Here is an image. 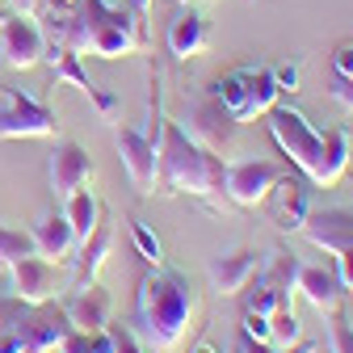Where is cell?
Returning a JSON list of instances; mask_svg holds the SVG:
<instances>
[{
  "label": "cell",
  "instance_id": "obj_1",
  "mask_svg": "<svg viewBox=\"0 0 353 353\" xmlns=\"http://www.w3.org/2000/svg\"><path fill=\"white\" fill-rule=\"evenodd\" d=\"M38 21H47V42L80 59H122L148 51V21L130 13L126 0H80L76 9H47Z\"/></svg>",
  "mask_w": 353,
  "mask_h": 353
},
{
  "label": "cell",
  "instance_id": "obj_2",
  "mask_svg": "<svg viewBox=\"0 0 353 353\" xmlns=\"http://www.w3.org/2000/svg\"><path fill=\"white\" fill-rule=\"evenodd\" d=\"M198 316L194 282L181 270L152 265V274L135 290V312H130V332L139 336L148 353H176L185 345Z\"/></svg>",
  "mask_w": 353,
  "mask_h": 353
},
{
  "label": "cell",
  "instance_id": "obj_3",
  "mask_svg": "<svg viewBox=\"0 0 353 353\" xmlns=\"http://www.w3.org/2000/svg\"><path fill=\"white\" fill-rule=\"evenodd\" d=\"M265 122H270V135L282 148V156L312 185L328 190V185H336L341 176L349 172V148H353V130L349 126H332L324 135V130H316L290 105H274L270 114H265Z\"/></svg>",
  "mask_w": 353,
  "mask_h": 353
},
{
  "label": "cell",
  "instance_id": "obj_4",
  "mask_svg": "<svg viewBox=\"0 0 353 353\" xmlns=\"http://www.w3.org/2000/svg\"><path fill=\"white\" fill-rule=\"evenodd\" d=\"M156 148H160V176H156V190L160 194H185V198H198L214 210H223V156L194 143L181 126L172 118H160V135H156Z\"/></svg>",
  "mask_w": 353,
  "mask_h": 353
},
{
  "label": "cell",
  "instance_id": "obj_5",
  "mask_svg": "<svg viewBox=\"0 0 353 353\" xmlns=\"http://www.w3.org/2000/svg\"><path fill=\"white\" fill-rule=\"evenodd\" d=\"M210 97L223 105L240 126H248V122H256V118L270 114L282 93H278L270 68H236V72L219 76L210 84Z\"/></svg>",
  "mask_w": 353,
  "mask_h": 353
},
{
  "label": "cell",
  "instance_id": "obj_6",
  "mask_svg": "<svg viewBox=\"0 0 353 353\" xmlns=\"http://www.w3.org/2000/svg\"><path fill=\"white\" fill-rule=\"evenodd\" d=\"M0 139H55L59 135V114L42 105L26 88L0 84Z\"/></svg>",
  "mask_w": 353,
  "mask_h": 353
},
{
  "label": "cell",
  "instance_id": "obj_7",
  "mask_svg": "<svg viewBox=\"0 0 353 353\" xmlns=\"http://www.w3.org/2000/svg\"><path fill=\"white\" fill-rule=\"evenodd\" d=\"M5 307L13 312V303H5ZM17 307H21V312H13V320L5 324V332H13V336L21 341V353H55V349L76 332L63 307H55V312L26 307V303H17Z\"/></svg>",
  "mask_w": 353,
  "mask_h": 353
},
{
  "label": "cell",
  "instance_id": "obj_8",
  "mask_svg": "<svg viewBox=\"0 0 353 353\" xmlns=\"http://www.w3.org/2000/svg\"><path fill=\"white\" fill-rule=\"evenodd\" d=\"M176 126H181L194 143H202L210 152H228L236 143V130H240V122L219 105L210 93H194L185 101V114L176 118Z\"/></svg>",
  "mask_w": 353,
  "mask_h": 353
},
{
  "label": "cell",
  "instance_id": "obj_9",
  "mask_svg": "<svg viewBox=\"0 0 353 353\" xmlns=\"http://www.w3.org/2000/svg\"><path fill=\"white\" fill-rule=\"evenodd\" d=\"M114 148L118 160L130 176V185L139 194H156V176H160V148L148 130L130 126V122H114Z\"/></svg>",
  "mask_w": 353,
  "mask_h": 353
},
{
  "label": "cell",
  "instance_id": "obj_10",
  "mask_svg": "<svg viewBox=\"0 0 353 353\" xmlns=\"http://www.w3.org/2000/svg\"><path fill=\"white\" fill-rule=\"evenodd\" d=\"M9 290L26 307H47V303H55V294H59V270H55V261L38 256V252L9 261Z\"/></svg>",
  "mask_w": 353,
  "mask_h": 353
},
{
  "label": "cell",
  "instance_id": "obj_11",
  "mask_svg": "<svg viewBox=\"0 0 353 353\" xmlns=\"http://www.w3.org/2000/svg\"><path fill=\"white\" fill-rule=\"evenodd\" d=\"M278 176H282V168L270 160H228L223 164V198L232 206H261Z\"/></svg>",
  "mask_w": 353,
  "mask_h": 353
},
{
  "label": "cell",
  "instance_id": "obj_12",
  "mask_svg": "<svg viewBox=\"0 0 353 353\" xmlns=\"http://www.w3.org/2000/svg\"><path fill=\"white\" fill-rule=\"evenodd\" d=\"M0 55H5V63L17 68V72L38 68L42 55H47V30L38 26V17L9 13V21L0 26Z\"/></svg>",
  "mask_w": 353,
  "mask_h": 353
},
{
  "label": "cell",
  "instance_id": "obj_13",
  "mask_svg": "<svg viewBox=\"0 0 353 353\" xmlns=\"http://www.w3.org/2000/svg\"><path fill=\"white\" fill-rule=\"evenodd\" d=\"M265 214H270V223L278 228V232H303V223H307V214H312V190H307V181H299V176H290V172H282L278 181H274V190L265 194Z\"/></svg>",
  "mask_w": 353,
  "mask_h": 353
},
{
  "label": "cell",
  "instance_id": "obj_14",
  "mask_svg": "<svg viewBox=\"0 0 353 353\" xmlns=\"http://www.w3.org/2000/svg\"><path fill=\"white\" fill-rule=\"evenodd\" d=\"M93 176H97V164L80 143H72V139L55 143V152H51V194L59 202H68L76 190H88Z\"/></svg>",
  "mask_w": 353,
  "mask_h": 353
},
{
  "label": "cell",
  "instance_id": "obj_15",
  "mask_svg": "<svg viewBox=\"0 0 353 353\" xmlns=\"http://www.w3.org/2000/svg\"><path fill=\"white\" fill-rule=\"evenodd\" d=\"M303 236H307V244H316L328 256L353 248V210H345V206L312 210V214H307V223H303Z\"/></svg>",
  "mask_w": 353,
  "mask_h": 353
},
{
  "label": "cell",
  "instance_id": "obj_16",
  "mask_svg": "<svg viewBox=\"0 0 353 353\" xmlns=\"http://www.w3.org/2000/svg\"><path fill=\"white\" fill-rule=\"evenodd\" d=\"M63 312H68V320H72L76 332H105V328L114 324V294H110L101 282L80 286V290L68 294Z\"/></svg>",
  "mask_w": 353,
  "mask_h": 353
},
{
  "label": "cell",
  "instance_id": "obj_17",
  "mask_svg": "<svg viewBox=\"0 0 353 353\" xmlns=\"http://www.w3.org/2000/svg\"><path fill=\"white\" fill-rule=\"evenodd\" d=\"M261 270V252L256 248H232V252H219L210 256L206 265V278H210V290L219 294H240Z\"/></svg>",
  "mask_w": 353,
  "mask_h": 353
},
{
  "label": "cell",
  "instance_id": "obj_18",
  "mask_svg": "<svg viewBox=\"0 0 353 353\" xmlns=\"http://www.w3.org/2000/svg\"><path fill=\"white\" fill-rule=\"evenodd\" d=\"M110 248H114V219H110V214H101L97 232L88 236L84 244H76V252H72V261H76V265H72V290L93 286V282H97V274L105 270Z\"/></svg>",
  "mask_w": 353,
  "mask_h": 353
},
{
  "label": "cell",
  "instance_id": "obj_19",
  "mask_svg": "<svg viewBox=\"0 0 353 353\" xmlns=\"http://www.w3.org/2000/svg\"><path fill=\"white\" fill-rule=\"evenodd\" d=\"M299 294L312 303L320 316L341 312L345 286H341V278H336V265H332V261H324V265H307V261H303V270H299Z\"/></svg>",
  "mask_w": 353,
  "mask_h": 353
},
{
  "label": "cell",
  "instance_id": "obj_20",
  "mask_svg": "<svg viewBox=\"0 0 353 353\" xmlns=\"http://www.w3.org/2000/svg\"><path fill=\"white\" fill-rule=\"evenodd\" d=\"M299 270H303V261H299L290 248H274V252H265V256H261L256 278L278 294V307H294V294H299Z\"/></svg>",
  "mask_w": 353,
  "mask_h": 353
},
{
  "label": "cell",
  "instance_id": "obj_21",
  "mask_svg": "<svg viewBox=\"0 0 353 353\" xmlns=\"http://www.w3.org/2000/svg\"><path fill=\"white\" fill-rule=\"evenodd\" d=\"M30 236H34V248H38V256H47V261H72V252H76V236H72V223H68V214L63 210H47L38 219V223L30 228Z\"/></svg>",
  "mask_w": 353,
  "mask_h": 353
},
{
  "label": "cell",
  "instance_id": "obj_22",
  "mask_svg": "<svg viewBox=\"0 0 353 353\" xmlns=\"http://www.w3.org/2000/svg\"><path fill=\"white\" fill-rule=\"evenodd\" d=\"M210 47V26L198 9H181L168 21V51L172 59H198Z\"/></svg>",
  "mask_w": 353,
  "mask_h": 353
},
{
  "label": "cell",
  "instance_id": "obj_23",
  "mask_svg": "<svg viewBox=\"0 0 353 353\" xmlns=\"http://www.w3.org/2000/svg\"><path fill=\"white\" fill-rule=\"evenodd\" d=\"M63 214H68V223H72V236H76V244H84L88 236L97 232V223H101V202H97V194L93 190H76L63 206H59Z\"/></svg>",
  "mask_w": 353,
  "mask_h": 353
},
{
  "label": "cell",
  "instance_id": "obj_24",
  "mask_svg": "<svg viewBox=\"0 0 353 353\" xmlns=\"http://www.w3.org/2000/svg\"><path fill=\"white\" fill-rule=\"evenodd\" d=\"M303 336V324H299V316H294V307H278V312L270 316V345L274 349H286V345H294Z\"/></svg>",
  "mask_w": 353,
  "mask_h": 353
},
{
  "label": "cell",
  "instance_id": "obj_25",
  "mask_svg": "<svg viewBox=\"0 0 353 353\" xmlns=\"http://www.w3.org/2000/svg\"><path fill=\"white\" fill-rule=\"evenodd\" d=\"M30 252H38L30 228H9V223H0V265H9V261H17V256H30Z\"/></svg>",
  "mask_w": 353,
  "mask_h": 353
},
{
  "label": "cell",
  "instance_id": "obj_26",
  "mask_svg": "<svg viewBox=\"0 0 353 353\" xmlns=\"http://www.w3.org/2000/svg\"><path fill=\"white\" fill-rule=\"evenodd\" d=\"M59 353H110V332H72Z\"/></svg>",
  "mask_w": 353,
  "mask_h": 353
},
{
  "label": "cell",
  "instance_id": "obj_27",
  "mask_svg": "<svg viewBox=\"0 0 353 353\" xmlns=\"http://www.w3.org/2000/svg\"><path fill=\"white\" fill-rule=\"evenodd\" d=\"M130 236H135V248H139V256L148 265H164V244L156 240V232L148 223H135V228H130Z\"/></svg>",
  "mask_w": 353,
  "mask_h": 353
},
{
  "label": "cell",
  "instance_id": "obj_28",
  "mask_svg": "<svg viewBox=\"0 0 353 353\" xmlns=\"http://www.w3.org/2000/svg\"><path fill=\"white\" fill-rule=\"evenodd\" d=\"M328 353H353V324L341 312L328 316Z\"/></svg>",
  "mask_w": 353,
  "mask_h": 353
},
{
  "label": "cell",
  "instance_id": "obj_29",
  "mask_svg": "<svg viewBox=\"0 0 353 353\" xmlns=\"http://www.w3.org/2000/svg\"><path fill=\"white\" fill-rule=\"evenodd\" d=\"M105 332H110V353H148L139 345V336L130 332V324H110Z\"/></svg>",
  "mask_w": 353,
  "mask_h": 353
},
{
  "label": "cell",
  "instance_id": "obj_30",
  "mask_svg": "<svg viewBox=\"0 0 353 353\" xmlns=\"http://www.w3.org/2000/svg\"><path fill=\"white\" fill-rule=\"evenodd\" d=\"M84 97H88V101L97 105L101 122H118V97H114V93H105V88H97V84H93V88H88Z\"/></svg>",
  "mask_w": 353,
  "mask_h": 353
},
{
  "label": "cell",
  "instance_id": "obj_31",
  "mask_svg": "<svg viewBox=\"0 0 353 353\" xmlns=\"http://www.w3.org/2000/svg\"><path fill=\"white\" fill-rule=\"evenodd\" d=\"M270 76L278 84V93H299V63H274Z\"/></svg>",
  "mask_w": 353,
  "mask_h": 353
},
{
  "label": "cell",
  "instance_id": "obj_32",
  "mask_svg": "<svg viewBox=\"0 0 353 353\" xmlns=\"http://www.w3.org/2000/svg\"><path fill=\"white\" fill-rule=\"evenodd\" d=\"M332 76H353V38H341L332 47Z\"/></svg>",
  "mask_w": 353,
  "mask_h": 353
},
{
  "label": "cell",
  "instance_id": "obj_33",
  "mask_svg": "<svg viewBox=\"0 0 353 353\" xmlns=\"http://www.w3.org/2000/svg\"><path fill=\"white\" fill-rule=\"evenodd\" d=\"M240 332H248L252 341H270V316L244 312V316H240Z\"/></svg>",
  "mask_w": 353,
  "mask_h": 353
},
{
  "label": "cell",
  "instance_id": "obj_34",
  "mask_svg": "<svg viewBox=\"0 0 353 353\" xmlns=\"http://www.w3.org/2000/svg\"><path fill=\"white\" fill-rule=\"evenodd\" d=\"M332 265H336V278H341V286H345V294H353V248H345V252H336V256H332Z\"/></svg>",
  "mask_w": 353,
  "mask_h": 353
},
{
  "label": "cell",
  "instance_id": "obj_35",
  "mask_svg": "<svg viewBox=\"0 0 353 353\" xmlns=\"http://www.w3.org/2000/svg\"><path fill=\"white\" fill-rule=\"evenodd\" d=\"M232 353H278L270 341H252L248 332H236V345H232Z\"/></svg>",
  "mask_w": 353,
  "mask_h": 353
},
{
  "label": "cell",
  "instance_id": "obj_36",
  "mask_svg": "<svg viewBox=\"0 0 353 353\" xmlns=\"http://www.w3.org/2000/svg\"><path fill=\"white\" fill-rule=\"evenodd\" d=\"M316 349H320L316 341H303V336H299L294 345H286V349H278V353H316Z\"/></svg>",
  "mask_w": 353,
  "mask_h": 353
},
{
  "label": "cell",
  "instance_id": "obj_37",
  "mask_svg": "<svg viewBox=\"0 0 353 353\" xmlns=\"http://www.w3.org/2000/svg\"><path fill=\"white\" fill-rule=\"evenodd\" d=\"M194 353H223V349H219L214 341H198V345H194Z\"/></svg>",
  "mask_w": 353,
  "mask_h": 353
},
{
  "label": "cell",
  "instance_id": "obj_38",
  "mask_svg": "<svg viewBox=\"0 0 353 353\" xmlns=\"http://www.w3.org/2000/svg\"><path fill=\"white\" fill-rule=\"evenodd\" d=\"M80 0H47V9H76Z\"/></svg>",
  "mask_w": 353,
  "mask_h": 353
},
{
  "label": "cell",
  "instance_id": "obj_39",
  "mask_svg": "<svg viewBox=\"0 0 353 353\" xmlns=\"http://www.w3.org/2000/svg\"><path fill=\"white\" fill-rule=\"evenodd\" d=\"M9 21V5H5V0H0V26H5Z\"/></svg>",
  "mask_w": 353,
  "mask_h": 353
},
{
  "label": "cell",
  "instance_id": "obj_40",
  "mask_svg": "<svg viewBox=\"0 0 353 353\" xmlns=\"http://www.w3.org/2000/svg\"><path fill=\"white\" fill-rule=\"evenodd\" d=\"M349 176H353V148H349Z\"/></svg>",
  "mask_w": 353,
  "mask_h": 353
},
{
  "label": "cell",
  "instance_id": "obj_41",
  "mask_svg": "<svg viewBox=\"0 0 353 353\" xmlns=\"http://www.w3.org/2000/svg\"><path fill=\"white\" fill-rule=\"evenodd\" d=\"M176 5H190V0H176Z\"/></svg>",
  "mask_w": 353,
  "mask_h": 353
}]
</instances>
